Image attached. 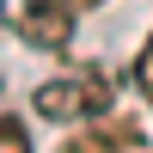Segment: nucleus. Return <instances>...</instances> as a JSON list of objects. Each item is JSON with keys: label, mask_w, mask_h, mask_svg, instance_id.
Returning a JSON list of instances; mask_svg holds the SVG:
<instances>
[{"label": "nucleus", "mask_w": 153, "mask_h": 153, "mask_svg": "<svg viewBox=\"0 0 153 153\" xmlns=\"http://www.w3.org/2000/svg\"><path fill=\"white\" fill-rule=\"evenodd\" d=\"M31 104H37V117H49V123H86V117H104L110 110V86H104V74L43 80L31 92Z\"/></svg>", "instance_id": "nucleus-1"}, {"label": "nucleus", "mask_w": 153, "mask_h": 153, "mask_svg": "<svg viewBox=\"0 0 153 153\" xmlns=\"http://www.w3.org/2000/svg\"><path fill=\"white\" fill-rule=\"evenodd\" d=\"M74 19L80 12L68 0H19V31L31 37V49H49V55H61L74 43Z\"/></svg>", "instance_id": "nucleus-2"}, {"label": "nucleus", "mask_w": 153, "mask_h": 153, "mask_svg": "<svg viewBox=\"0 0 153 153\" xmlns=\"http://www.w3.org/2000/svg\"><path fill=\"white\" fill-rule=\"evenodd\" d=\"M135 141H141V129H135V117H86L80 135H68L61 141V153H129Z\"/></svg>", "instance_id": "nucleus-3"}, {"label": "nucleus", "mask_w": 153, "mask_h": 153, "mask_svg": "<svg viewBox=\"0 0 153 153\" xmlns=\"http://www.w3.org/2000/svg\"><path fill=\"white\" fill-rule=\"evenodd\" d=\"M0 153H31V135L19 117H0Z\"/></svg>", "instance_id": "nucleus-4"}, {"label": "nucleus", "mask_w": 153, "mask_h": 153, "mask_svg": "<svg viewBox=\"0 0 153 153\" xmlns=\"http://www.w3.org/2000/svg\"><path fill=\"white\" fill-rule=\"evenodd\" d=\"M135 86H141V98H153V37L141 43V55H135Z\"/></svg>", "instance_id": "nucleus-5"}, {"label": "nucleus", "mask_w": 153, "mask_h": 153, "mask_svg": "<svg viewBox=\"0 0 153 153\" xmlns=\"http://www.w3.org/2000/svg\"><path fill=\"white\" fill-rule=\"evenodd\" d=\"M68 6H74V12H92V6H104V0H68Z\"/></svg>", "instance_id": "nucleus-6"}]
</instances>
